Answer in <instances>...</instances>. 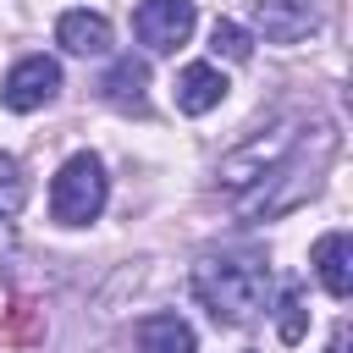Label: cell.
Wrapping results in <instances>:
<instances>
[{
  "instance_id": "15",
  "label": "cell",
  "mask_w": 353,
  "mask_h": 353,
  "mask_svg": "<svg viewBox=\"0 0 353 353\" xmlns=\"http://www.w3.org/2000/svg\"><path fill=\"white\" fill-rule=\"evenodd\" d=\"M325 353H347V325H336V331H331V347H325Z\"/></svg>"
},
{
  "instance_id": "8",
  "label": "cell",
  "mask_w": 353,
  "mask_h": 353,
  "mask_svg": "<svg viewBox=\"0 0 353 353\" xmlns=\"http://www.w3.org/2000/svg\"><path fill=\"white\" fill-rule=\"evenodd\" d=\"M132 342H138V353H199L193 325H188L182 314H171V309L143 314V320L132 325Z\"/></svg>"
},
{
  "instance_id": "12",
  "label": "cell",
  "mask_w": 353,
  "mask_h": 353,
  "mask_svg": "<svg viewBox=\"0 0 353 353\" xmlns=\"http://www.w3.org/2000/svg\"><path fill=\"white\" fill-rule=\"evenodd\" d=\"M303 331H309L303 287H298V281H287V292H281V314H276V336H281V342H303Z\"/></svg>"
},
{
  "instance_id": "2",
  "label": "cell",
  "mask_w": 353,
  "mask_h": 353,
  "mask_svg": "<svg viewBox=\"0 0 353 353\" xmlns=\"http://www.w3.org/2000/svg\"><path fill=\"white\" fill-rule=\"evenodd\" d=\"M298 127L303 121H276V127H265V132H254L248 143H237L232 154H221V165H215V176H221V188L226 193H259L292 154H298Z\"/></svg>"
},
{
  "instance_id": "16",
  "label": "cell",
  "mask_w": 353,
  "mask_h": 353,
  "mask_svg": "<svg viewBox=\"0 0 353 353\" xmlns=\"http://www.w3.org/2000/svg\"><path fill=\"white\" fill-rule=\"evenodd\" d=\"M0 248H11V226H6V215H0Z\"/></svg>"
},
{
  "instance_id": "7",
  "label": "cell",
  "mask_w": 353,
  "mask_h": 353,
  "mask_svg": "<svg viewBox=\"0 0 353 353\" xmlns=\"http://www.w3.org/2000/svg\"><path fill=\"white\" fill-rule=\"evenodd\" d=\"M226 77H221V66H210V61H193V66H182L176 72V110L182 116H204V110H215L221 99H226Z\"/></svg>"
},
{
  "instance_id": "10",
  "label": "cell",
  "mask_w": 353,
  "mask_h": 353,
  "mask_svg": "<svg viewBox=\"0 0 353 353\" xmlns=\"http://www.w3.org/2000/svg\"><path fill=\"white\" fill-rule=\"evenodd\" d=\"M55 44L72 50V55H105V50H110V22H105L99 11H61Z\"/></svg>"
},
{
  "instance_id": "11",
  "label": "cell",
  "mask_w": 353,
  "mask_h": 353,
  "mask_svg": "<svg viewBox=\"0 0 353 353\" xmlns=\"http://www.w3.org/2000/svg\"><path fill=\"white\" fill-rule=\"evenodd\" d=\"M143 83H149V72H143V61H132V55H121V61L110 66V77H105L99 88H105V99H110V105H132V110H138V105H143Z\"/></svg>"
},
{
  "instance_id": "4",
  "label": "cell",
  "mask_w": 353,
  "mask_h": 353,
  "mask_svg": "<svg viewBox=\"0 0 353 353\" xmlns=\"http://www.w3.org/2000/svg\"><path fill=\"white\" fill-rule=\"evenodd\" d=\"M193 22H199L193 0H138V11H132V33H138V44L149 55L182 50L193 39Z\"/></svg>"
},
{
  "instance_id": "1",
  "label": "cell",
  "mask_w": 353,
  "mask_h": 353,
  "mask_svg": "<svg viewBox=\"0 0 353 353\" xmlns=\"http://www.w3.org/2000/svg\"><path fill=\"white\" fill-rule=\"evenodd\" d=\"M193 292L221 325H254L270 309V270L254 259H215L204 254L193 265Z\"/></svg>"
},
{
  "instance_id": "13",
  "label": "cell",
  "mask_w": 353,
  "mask_h": 353,
  "mask_svg": "<svg viewBox=\"0 0 353 353\" xmlns=\"http://www.w3.org/2000/svg\"><path fill=\"white\" fill-rule=\"evenodd\" d=\"M210 50L226 55V61H248V55H254V39H248V28H237L232 17H221V22L210 28Z\"/></svg>"
},
{
  "instance_id": "9",
  "label": "cell",
  "mask_w": 353,
  "mask_h": 353,
  "mask_svg": "<svg viewBox=\"0 0 353 353\" xmlns=\"http://www.w3.org/2000/svg\"><path fill=\"white\" fill-rule=\"evenodd\" d=\"M314 276H320V287L342 303L347 292H353V243H347V232H325L320 243H314Z\"/></svg>"
},
{
  "instance_id": "5",
  "label": "cell",
  "mask_w": 353,
  "mask_h": 353,
  "mask_svg": "<svg viewBox=\"0 0 353 353\" xmlns=\"http://www.w3.org/2000/svg\"><path fill=\"white\" fill-rule=\"evenodd\" d=\"M55 94H61V66H55L50 55H28V61H17V66L6 72V83H0V105L17 110V116L44 110Z\"/></svg>"
},
{
  "instance_id": "3",
  "label": "cell",
  "mask_w": 353,
  "mask_h": 353,
  "mask_svg": "<svg viewBox=\"0 0 353 353\" xmlns=\"http://www.w3.org/2000/svg\"><path fill=\"white\" fill-rule=\"evenodd\" d=\"M105 199H110V176H105V160L88 154V149H77V154L55 171V182H50V215H55L61 226H88V221H99Z\"/></svg>"
},
{
  "instance_id": "6",
  "label": "cell",
  "mask_w": 353,
  "mask_h": 353,
  "mask_svg": "<svg viewBox=\"0 0 353 353\" xmlns=\"http://www.w3.org/2000/svg\"><path fill=\"white\" fill-rule=\"evenodd\" d=\"M254 28L270 44H298L320 28V11L309 0H254Z\"/></svg>"
},
{
  "instance_id": "14",
  "label": "cell",
  "mask_w": 353,
  "mask_h": 353,
  "mask_svg": "<svg viewBox=\"0 0 353 353\" xmlns=\"http://www.w3.org/2000/svg\"><path fill=\"white\" fill-rule=\"evenodd\" d=\"M28 204V176L11 154H0V215H17Z\"/></svg>"
}]
</instances>
